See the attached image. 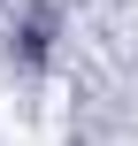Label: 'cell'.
<instances>
[{"label": "cell", "mask_w": 138, "mask_h": 146, "mask_svg": "<svg viewBox=\"0 0 138 146\" xmlns=\"http://www.w3.org/2000/svg\"><path fill=\"white\" fill-rule=\"evenodd\" d=\"M15 54H23V62H46V23H23V31H15Z\"/></svg>", "instance_id": "obj_1"}]
</instances>
